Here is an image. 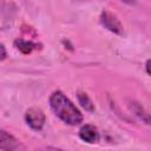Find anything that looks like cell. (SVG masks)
Masks as SVG:
<instances>
[{"instance_id": "277c9868", "label": "cell", "mask_w": 151, "mask_h": 151, "mask_svg": "<svg viewBox=\"0 0 151 151\" xmlns=\"http://www.w3.org/2000/svg\"><path fill=\"white\" fill-rule=\"evenodd\" d=\"M100 22L110 32L116 33V34H123V25L120 24L119 19L111 12L103 11L100 14Z\"/></svg>"}, {"instance_id": "9c48e42d", "label": "cell", "mask_w": 151, "mask_h": 151, "mask_svg": "<svg viewBox=\"0 0 151 151\" xmlns=\"http://www.w3.org/2000/svg\"><path fill=\"white\" fill-rule=\"evenodd\" d=\"M39 151H64L61 149H58V147H53V146H46V147H42L40 149Z\"/></svg>"}, {"instance_id": "5b68a950", "label": "cell", "mask_w": 151, "mask_h": 151, "mask_svg": "<svg viewBox=\"0 0 151 151\" xmlns=\"http://www.w3.org/2000/svg\"><path fill=\"white\" fill-rule=\"evenodd\" d=\"M79 137L85 143L93 144L98 140V131H97L96 126H93L91 124H85L79 130Z\"/></svg>"}, {"instance_id": "52a82bcc", "label": "cell", "mask_w": 151, "mask_h": 151, "mask_svg": "<svg viewBox=\"0 0 151 151\" xmlns=\"http://www.w3.org/2000/svg\"><path fill=\"white\" fill-rule=\"evenodd\" d=\"M78 100H79V103L81 104V106L86 111H88V112H93L94 111V104L92 103V100L90 99V97L86 93L79 92L78 93Z\"/></svg>"}, {"instance_id": "8992f818", "label": "cell", "mask_w": 151, "mask_h": 151, "mask_svg": "<svg viewBox=\"0 0 151 151\" xmlns=\"http://www.w3.org/2000/svg\"><path fill=\"white\" fill-rule=\"evenodd\" d=\"M14 45L17 46V48L22 52L24 54H28L31 53L34 48H37L38 44L33 42V41H29V40H24V39H17L14 41Z\"/></svg>"}, {"instance_id": "7a4b0ae2", "label": "cell", "mask_w": 151, "mask_h": 151, "mask_svg": "<svg viewBox=\"0 0 151 151\" xmlns=\"http://www.w3.org/2000/svg\"><path fill=\"white\" fill-rule=\"evenodd\" d=\"M25 122L31 129L39 131L44 127L45 122H46V117H45V113L40 109L31 107L25 113Z\"/></svg>"}, {"instance_id": "30bf717a", "label": "cell", "mask_w": 151, "mask_h": 151, "mask_svg": "<svg viewBox=\"0 0 151 151\" xmlns=\"http://www.w3.org/2000/svg\"><path fill=\"white\" fill-rule=\"evenodd\" d=\"M149 65H150V60L147 59V60H146V64H145V66H146V73H147V74H150V70H149Z\"/></svg>"}, {"instance_id": "3957f363", "label": "cell", "mask_w": 151, "mask_h": 151, "mask_svg": "<svg viewBox=\"0 0 151 151\" xmlns=\"http://www.w3.org/2000/svg\"><path fill=\"white\" fill-rule=\"evenodd\" d=\"M0 150L2 151H25L24 145L9 132L0 129Z\"/></svg>"}, {"instance_id": "6da1fadb", "label": "cell", "mask_w": 151, "mask_h": 151, "mask_svg": "<svg viewBox=\"0 0 151 151\" xmlns=\"http://www.w3.org/2000/svg\"><path fill=\"white\" fill-rule=\"evenodd\" d=\"M50 106L54 114L68 125H78L83 122L81 112L61 91H54L50 96Z\"/></svg>"}, {"instance_id": "ba28073f", "label": "cell", "mask_w": 151, "mask_h": 151, "mask_svg": "<svg viewBox=\"0 0 151 151\" xmlns=\"http://www.w3.org/2000/svg\"><path fill=\"white\" fill-rule=\"evenodd\" d=\"M6 57H7L6 48H5V46L2 44H0V60H4Z\"/></svg>"}]
</instances>
